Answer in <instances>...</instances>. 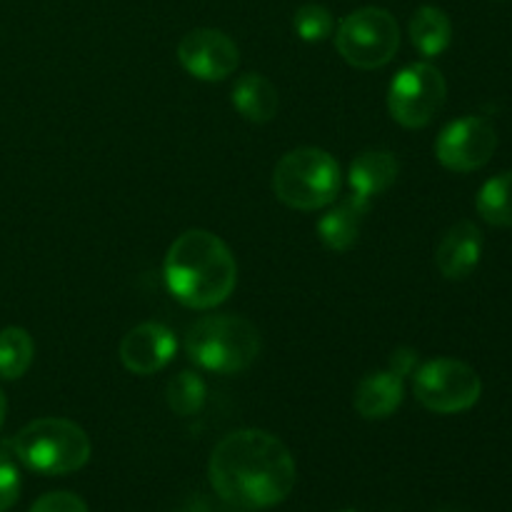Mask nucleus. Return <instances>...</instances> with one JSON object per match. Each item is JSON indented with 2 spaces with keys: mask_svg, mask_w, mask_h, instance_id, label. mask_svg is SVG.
Listing matches in <instances>:
<instances>
[{
  "mask_svg": "<svg viewBox=\"0 0 512 512\" xmlns=\"http://www.w3.org/2000/svg\"><path fill=\"white\" fill-rule=\"evenodd\" d=\"M415 363H418V353L410 348H400L390 355V368L398 370L400 375H410L413 373Z\"/></svg>",
  "mask_w": 512,
  "mask_h": 512,
  "instance_id": "nucleus-24",
  "label": "nucleus"
},
{
  "mask_svg": "<svg viewBox=\"0 0 512 512\" xmlns=\"http://www.w3.org/2000/svg\"><path fill=\"white\" fill-rule=\"evenodd\" d=\"M495 148H498V133L493 123L480 115L453 120L440 130L435 140V155L440 165L453 173H473L490 163Z\"/></svg>",
  "mask_w": 512,
  "mask_h": 512,
  "instance_id": "nucleus-9",
  "label": "nucleus"
},
{
  "mask_svg": "<svg viewBox=\"0 0 512 512\" xmlns=\"http://www.w3.org/2000/svg\"><path fill=\"white\" fill-rule=\"evenodd\" d=\"M448 98L443 73L430 63L405 65L388 88V110L395 123L418 130L435 120Z\"/></svg>",
  "mask_w": 512,
  "mask_h": 512,
  "instance_id": "nucleus-8",
  "label": "nucleus"
},
{
  "mask_svg": "<svg viewBox=\"0 0 512 512\" xmlns=\"http://www.w3.org/2000/svg\"><path fill=\"white\" fill-rule=\"evenodd\" d=\"M5 413H8V400H5L3 390H0V428H3L5 423Z\"/></svg>",
  "mask_w": 512,
  "mask_h": 512,
  "instance_id": "nucleus-25",
  "label": "nucleus"
},
{
  "mask_svg": "<svg viewBox=\"0 0 512 512\" xmlns=\"http://www.w3.org/2000/svg\"><path fill=\"white\" fill-rule=\"evenodd\" d=\"M20 498V470L10 455L0 453V512H8Z\"/></svg>",
  "mask_w": 512,
  "mask_h": 512,
  "instance_id": "nucleus-22",
  "label": "nucleus"
},
{
  "mask_svg": "<svg viewBox=\"0 0 512 512\" xmlns=\"http://www.w3.org/2000/svg\"><path fill=\"white\" fill-rule=\"evenodd\" d=\"M410 40L420 55L425 58H438L453 43V23L448 13L438 5H423L410 18Z\"/></svg>",
  "mask_w": 512,
  "mask_h": 512,
  "instance_id": "nucleus-17",
  "label": "nucleus"
},
{
  "mask_svg": "<svg viewBox=\"0 0 512 512\" xmlns=\"http://www.w3.org/2000/svg\"><path fill=\"white\" fill-rule=\"evenodd\" d=\"M13 455L40 475H70L85 468L93 445L78 423L65 418H38L10 440Z\"/></svg>",
  "mask_w": 512,
  "mask_h": 512,
  "instance_id": "nucleus-4",
  "label": "nucleus"
},
{
  "mask_svg": "<svg viewBox=\"0 0 512 512\" xmlns=\"http://www.w3.org/2000/svg\"><path fill=\"white\" fill-rule=\"evenodd\" d=\"M398 173L400 163L393 153H388V150H368V153H360L350 163L348 185L353 188L355 195L373 200L375 195L385 193L398 180Z\"/></svg>",
  "mask_w": 512,
  "mask_h": 512,
  "instance_id": "nucleus-15",
  "label": "nucleus"
},
{
  "mask_svg": "<svg viewBox=\"0 0 512 512\" xmlns=\"http://www.w3.org/2000/svg\"><path fill=\"white\" fill-rule=\"evenodd\" d=\"M178 340L163 323H140L120 343V363L133 375H153L175 358Z\"/></svg>",
  "mask_w": 512,
  "mask_h": 512,
  "instance_id": "nucleus-11",
  "label": "nucleus"
},
{
  "mask_svg": "<svg viewBox=\"0 0 512 512\" xmlns=\"http://www.w3.org/2000/svg\"><path fill=\"white\" fill-rule=\"evenodd\" d=\"M480 218L495 228H512V170L490 178L475 200Z\"/></svg>",
  "mask_w": 512,
  "mask_h": 512,
  "instance_id": "nucleus-18",
  "label": "nucleus"
},
{
  "mask_svg": "<svg viewBox=\"0 0 512 512\" xmlns=\"http://www.w3.org/2000/svg\"><path fill=\"white\" fill-rule=\"evenodd\" d=\"M483 255V233L470 220H460L440 240L435 250V265L448 280H465L478 268Z\"/></svg>",
  "mask_w": 512,
  "mask_h": 512,
  "instance_id": "nucleus-12",
  "label": "nucleus"
},
{
  "mask_svg": "<svg viewBox=\"0 0 512 512\" xmlns=\"http://www.w3.org/2000/svg\"><path fill=\"white\" fill-rule=\"evenodd\" d=\"M405 398V375L395 368L368 373L355 388V410L365 420H385L400 408Z\"/></svg>",
  "mask_w": 512,
  "mask_h": 512,
  "instance_id": "nucleus-13",
  "label": "nucleus"
},
{
  "mask_svg": "<svg viewBox=\"0 0 512 512\" xmlns=\"http://www.w3.org/2000/svg\"><path fill=\"white\" fill-rule=\"evenodd\" d=\"M343 512H355V510H343Z\"/></svg>",
  "mask_w": 512,
  "mask_h": 512,
  "instance_id": "nucleus-26",
  "label": "nucleus"
},
{
  "mask_svg": "<svg viewBox=\"0 0 512 512\" xmlns=\"http://www.w3.org/2000/svg\"><path fill=\"white\" fill-rule=\"evenodd\" d=\"M233 105L250 123H270L278 113V90L265 75L245 73L233 85Z\"/></svg>",
  "mask_w": 512,
  "mask_h": 512,
  "instance_id": "nucleus-16",
  "label": "nucleus"
},
{
  "mask_svg": "<svg viewBox=\"0 0 512 512\" xmlns=\"http://www.w3.org/2000/svg\"><path fill=\"white\" fill-rule=\"evenodd\" d=\"M443 512H455V510H443Z\"/></svg>",
  "mask_w": 512,
  "mask_h": 512,
  "instance_id": "nucleus-27",
  "label": "nucleus"
},
{
  "mask_svg": "<svg viewBox=\"0 0 512 512\" xmlns=\"http://www.w3.org/2000/svg\"><path fill=\"white\" fill-rule=\"evenodd\" d=\"M343 185L338 160L320 148H295L278 160L273 173L275 198L293 210L313 213L335 203Z\"/></svg>",
  "mask_w": 512,
  "mask_h": 512,
  "instance_id": "nucleus-5",
  "label": "nucleus"
},
{
  "mask_svg": "<svg viewBox=\"0 0 512 512\" xmlns=\"http://www.w3.org/2000/svg\"><path fill=\"white\" fill-rule=\"evenodd\" d=\"M185 353L208 373H243L258 360L260 333L243 315H205L188 328Z\"/></svg>",
  "mask_w": 512,
  "mask_h": 512,
  "instance_id": "nucleus-3",
  "label": "nucleus"
},
{
  "mask_svg": "<svg viewBox=\"0 0 512 512\" xmlns=\"http://www.w3.org/2000/svg\"><path fill=\"white\" fill-rule=\"evenodd\" d=\"M30 512H88V505L80 495L58 490V493H45L43 498L35 500Z\"/></svg>",
  "mask_w": 512,
  "mask_h": 512,
  "instance_id": "nucleus-23",
  "label": "nucleus"
},
{
  "mask_svg": "<svg viewBox=\"0 0 512 512\" xmlns=\"http://www.w3.org/2000/svg\"><path fill=\"white\" fill-rule=\"evenodd\" d=\"M35 343L25 328L0 330V378L18 380L33 365Z\"/></svg>",
  "mask_w": 512,
  "mask_h": 512,
  "instance_id": "nucleus-19",
  "label": "nucleus"
},
{
  "mask_svg": "<svg viewBox=\"0 0 512 512\" xmlns=\"http://www.w3.org/2000/svg\"><path fill=\"white\" fill-rule=\"evenodd\" d=\"M295 460L288 445L265 430H235L215 445L208 480L228 505L263 510L283 503L295 488Z\"/></svg>",
  "mask_w": 512,
  "mask_h": 512,
  "instance_id": "nucleus-1",
  "label": "nucleus"
},
{
  "mask_svg": "<svg viewBox=\"0 0 512 512\" xmlns=\"http://www.w3.org/2000/svg\"><path fill=\"white\" fill-rule=\"evenodd\" d=\"M415 398L425 410L438 415L465 413L483 395V380L468 363L455 358H435L415 373Z\"/></svg>",
  "mask_w": 512,
  "mask_h": 512,
  "instance_id": "nucleus-7",
  "label": "nucleus"
},
{
  "mask_svg": "<svg viewBox=\"0 0 512 512\" xmlns=\"http://www.w3.org/2000/svg\"><path fill=\"white\" fill-rule=\"evenodd\" d=\"M335 48L343 60L360 70H378L395 58L400 48V28L385 8H360L345 15L335 33Z\"/></svg>",
  "mask_w": 512,
  "mask_h": 512,
  "instance_id": "nucleus-6",
  "label": "nucleus"
},
{
  "mask_svg": "<svg viewBox=\"0 0 512 512\" xmlns=\"http://www.w3.org/2000/svg\"><path fill=\"white\" fill-rule=\"evenodd\" d=\"M293 28L298 33V38L305 40V43H320V40H325L333 33L335 20L333 13L325 5L308 3L295 10Z\"/></svg>",
  "mask_w": 512,
  "mask_h": 512,
  "instance_id": "nucleus-21",
  "label": "nucleus"
},
{
  "mask_svg": "<svg viewBox=\"0 0 512 512\" xmlns=\"http://www.w3.org/2000/svg\"><path fill=\"white\" fill-rule=\"evenodd\" d=\"M178 60L193 78L220 83L230 78L240 63V50L230 35L215 28H195L178 43Z\"/></svg>",
  "mask_w": 512,
  "mask_h": 512,
  "instance_id": "nucleus-10",
  "label": "nucleus"
},
{
  "mask_svg": "<svg viewBox=\"0 0 512 512\" xmlns=\"http://www.w3.org/2000/svg\"><path fill=\"white\" fill-rule=\"evenodd\" d=\"M370 210V200L360 198V195H350V198L340 200L338 205L328 210L323 218L318 220V235L323 245L333 253H348L360 238L363 230L365 215Z\"/></svg>",
  "mask_w": 512,
  "mask_h": 512,
  "instance_id": "nucleus-14",
  "label": "nucleus"
},
{
  "mask_svg": "<svg viewBox=\"0 0 512 512\" xmlns=\"http://www.w3.org/2000/svg\"><path fill=\"white\" fill-rule=\"evenodd\" d=\"M165 285L180 305L193 310L218 308L238 285L235 255L218 235L188 230L165 253Z\"/></svg>",
  "mask_w": 512,
  "mask_h": 512,
  "instance_id": "nucleus-2",
  "label": "nucleus"
},
{
  "mask_svg": "<svg viewBox=\"0 0 512 512\" xmlns=\"http://www.w3.org/2000/svg\"><path fill=\"white\" fill-rule=\"evenodd\" d=\"M165 398H168V408L173 410L180 418H188L203 410L205 398H208V385L193 370H183V373L175 375L168 383L165 390Z\"/></svg>",
  "mask_w": 512,
  "mask_h": 512,
  "instance_id": "nucleus-20",
  "label": "nucleus"
}]
</instances>
